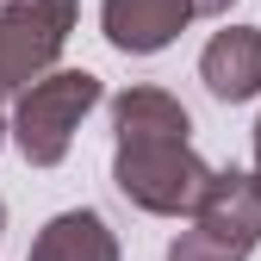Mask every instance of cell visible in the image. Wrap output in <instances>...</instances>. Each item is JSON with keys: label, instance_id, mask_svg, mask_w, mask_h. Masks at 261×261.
<instances>
[{"label": "cell", "instance_id": "1", "mask_svg": "<svg viewBox=\"0 0 261 261\" xmlns=\"http://www.w3.org/2000/svg\"><path fill=\"white\" fill-rule=\"evenodd\" d=\"M112 180L137 212L155 218H193L205 205L218 168H205L193 149V118L168 87H124L112 100Z\"/></svg>", "mask_w": 261, "mask_h": 261}, {"label": "cell", "instance_id": "2", "mask_svg": "<svg viewBox=\"0 0 261 261\" xmlns=\"http://www.w3.org/2000/svg\"><path fill=\"white\" fill-rule=\"evenodd\" d=\"M100 100H106V87H100L93 69H56L44 81H31L19 93V106H13V143H19V155L31 162V168H56V162L69 155L81 118Z\"/></svg>", "mask_w": 261, "mask_h": 261}, {"label": "cell", "instance_id": "3", "mask_svg": "<svg viewBox=\"0 0 261 261\" xmlns=\"http://www.w3.org/2000/svg\"><path fill=\"white\" fill-rule=\"evenodd\" d=\"M75 0H7L0 7V93L56 75V56L75 31Z\"/></svg>", "mask_w": 261, "mask_h": 261}, {"label": "cell", "instance_id": "4", "mask_svg": "<svg viewBox=\"0 0 261 261\" xmlns=\"http://www.w3.org/2000/svg\"><path fill=\"white\" fill-rule=\"evenodd\" d=\"M193 237L224 261H249V249L261 243V180L243 168H218L205 205L193 212Z\"/></svg>", "mask_w": 261, "mask_h": 261}, {"label": "cell", "instance_id": "5", "mask_svg": "<svg viewBox=\"0 0 261 261\" xmlns=\"http://www.w3.org/2000/svg\"><path fill=\"white\" fill-rule=\"evenodd\" d=\"M193 19V0H100V31L124 56H155L168 50Z\"/></svg>", "mask_w": 261, "mask_h": 261}, {"label": "cell", "instance_id": "6", "mask_svg": "<svg viewBox=\"0 0 261 261\" xmlns=\"http://www.w3.org/2000/svg\"><path fill=\"white\" fill-rule=\"evenodd\" d=\"M199 81L212 87V100L243 106L261 93V25H230L199 50Z\"/></svg>", "mask_w": 261, "mask_h": 261}, {"label": "cell", "instance_id": "7", "mask_svg": "<svg viewBox=\"0 0 261 261\" xmlns=\"http://www.w3.org/2000/svg\"><path fill=\"white\" fill-rule=\"evenodd\" d=\"M25 261H118V237L93 205H75V212H56L38 230Z\"/></svg>", "mask_w": 261, "mask_h": 261}, {"label": "cell", "instance_id": "8", "mask_svg": "<svg viewBox=\"0 0 261 261\" xmlns=\"http://www.w3.org/2000/svg\"><path fill=\"white\" fill-rule=\"evenodd\" d=\"M237 0H193V19H218V13H230Z\"/></svg>", "mask_w": 261, "mask_h": 261}, {"label": "cell", "instance_id": "9", "mask_svg": "<svg viewBox=\"0 0 261 261\" xmlns=\"http://www.w3.org/2000/svg\"><path fill=\"white\" fill-rule=\"evenodd\" d=\"M255 180H261V124H255Z\"/></svg>", "mask_w": 261, "mask_h": 261}, {"label": "cell", "instance_id": "10", "mask_svg": "<svg viewBox=\"0 0 261 261\" xmlns=\"http://www.w3.org/2000/svg\"><path fill=\"white\" fill-rule=\"evenodd\" d=\"M0 143H7V112H0Z\"/></svg>", "mask_w": 261, "mask_h": 261}, {"label": "cell", "instance_id": "11", "mask_svg": "<svg viewBox=\"0 0 261 261\" xmlns=\"http://www.w3.org/2000/svg\"><path fill=\"white\" fill-rule=\"evenodd\" d=\"M0 230H7V199H0Z\"/></svg>", "mask_w": 261, "mask_h": 261}]
</instances>
